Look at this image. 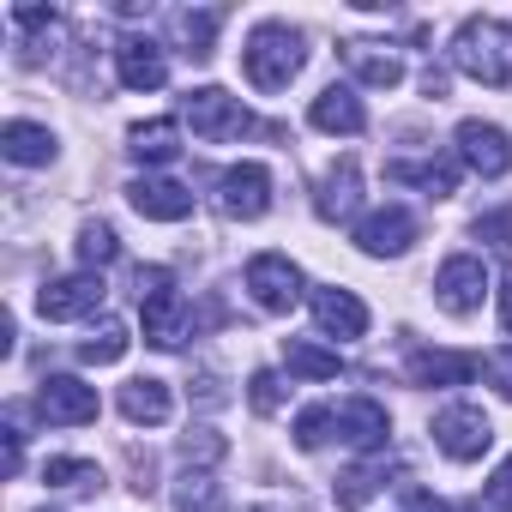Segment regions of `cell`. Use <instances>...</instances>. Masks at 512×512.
<instances>
[{
  "instance_id": "24",
  "label": "cell",
  "mask_w": 512,
  "mask_h": 512,
  "mask_svg": "<svg viewBox=\"0 0 512 512\" xmlns=\"http://www.w3.org/2000/svg\"><path fill=\"white\" fill-rule=\"evenodd\" d=\"M181 151V127L175 121H139L133 127V157L139 163H169Z\"/></svg>"
},
{
  "instance_id": "17",
  "label": "cell",
  "mask_w": 512,
  "mask_h": 512,
  "mask_svg": "<svg viewBox=\"0 0 512 512\" xmlns=\"http://www.w3.org/2000/svg\"><path fill=\"white\" fill-rule=\"evenodd\" d=\"M356 199H362V169H356V157H344V163H332V169H326L314 211H320L326 223H344V217L356 211Z\"/></svg>"
},
{
  "instance_id": "27",
  "label": "cell",
  "mask_w": 512,
  "mask_h": 512,
  "mask_svg": "<svg viewBox=\"0 0 512 512\" xmlns=\"http://www.w3.org/2000/svg\"><path fill=\"white\" fill-rule=\"evenodd\" d=\"M43 482H55V488H103V470L91 458H49Z\"/></svg>"
},
{
  "instance_id": "37",
  "label": "cell",
  "mask_w": 512,
  "mask_h": 512,
  "mask_svg": "<svg viewBox=\"0 0 512 512\" xmlns=\"http://www.w3.org/2000/svg\"><path fill=\"white\" fill-rule=\"evenodd\" d=\"M13 25H55V7H13Z\"/></svg>"
},
{
  "instance_id": "4",
  "label": "cell",
  "mask_w": 512,
  "mask_h": 512,
  "mask_svg": "<svg viewBox=\"0 0 512 512\" xmlns=\"http://www.w3.org/2000/svg\"><path fill=\"white\" fill-rule=\"evenodd\" d=\"M434 440H440V452H446V458L470 464V458H482V452L494 446V422H488L476 404H452V410H440V416H434Z\"/></svg>"
},
{
  "instance_id": "14",
  "label": "cell",
  "mask_w": 512,
  "mask_h": 512,
  "mask_svg": "<svg viewBox=\"0 0 512 512\" xmlns=\"http://www.w3.org/2000/svg\"><path fill=\"white\" fill-rule=\"evenodd\" d=\"M476 374H482V356H464V350H416L410 356L416 386H470Z\"/></svg>"
},
{
  "instance_id": "32",
  "label": "cell",
  "mask_w": 512,
  "mask_h": 512,
  "mask_svg": "<svg viewBox=\"0 0 512 512\" xmlns=\"http://www.w3.org/2000/svg\"><path fill=\"white\" fill-rule=\"evenodd\" d=\"M326 428H332V410H326V404L302 410V416H296V446H302V452H320V446H326Z\"/></svg>"
},
{
  "instance_id": "22",
  "label": "cell",
  "mask_w": 512,
  "mask_h": 512,
  "mask_svg": "<svg viewBox=\"0 0 512 512\" xmlns=\"http://www.w3.org/2000/svg\"><path fill=\"white\" fill-rule=\"evenodd\" d=\"M284 368L302 380H338V350H320L314 338H284Z\"/></svg>"
},
{
  "instance_id": "30",
  "label": "cell",
  "mask_w": 512,
  "mask_h": 512,
  "mask_svg": "<svg viewBox=\"0 0 512 512\" xmlns=\"http://www.w3.org/2000/svg\"><path fill=\"white\" fill-rule=\"evenodd\" d=\"M380 476H386V470H344V476H338V488H332V494H338V506H344V512L368 506V500H374V488H380Z\"/></svg>"
},
{
  "instance_id": "16",
  "label": "cell",
  "mask_w": 512,
  "mask_h": 512,
  "mask_svg": "<svg viewBox=\"0 0 512 512\" xmlns=\"http://www.w3.org/2000/svg\"><path fill=\"white\" fill-rule=\"evenodd\" d=\"M308 121H314L320 133H362V127H368V115H362V97H356L350 85H326V91L314 97Z\"/></svg>"
},
{
  "instance_id": "1",
  "label": "cell",
  "mask_w": 512,
  "mask_h": 512,
  "mask_svg": "<svg viewBox=\"0 0 512 512\" xmlns=\"http://www.w3.org/2000/svg\"><path fill=\"white\" fill-rule=\"evenodd\" d=\"M241 67H247V85L253 91H284L302 73V37L290 25H278V19L253 25V37L241 49Z\"/></svg>"
},
{
  "instance_id": "15",
  "label": "cell",
  "mask_w": 512,
  "mask_h": 512,
  "mask_svg": "<svg viewBox=\"0 0 512 512\" xmlns=\"http://www.w3.org/2000/svg\"><path fill=\"white\" fill-rule=\"evenodd\" d=\"M332 428H338V440H350V446H362V452L386 446V410H380L374 398H350V404H338V410H332Z\"/></svg>"
},
{
  "instance_id": "8",
  "label": "cell",
  "mask_w": 512,
  "mask_h": 512,
  "mask_svg": "<svg viewBox=\"0 0 512 512\" xmlns=\"http://www.w3.org/2000/svg\"><path fill=\"white\" fill-rule=\"evenodd\" d=\"M97 308H103V278H91V272L55 278V284L37 290V314H43V320H85V314H97Z\"/></svg>"
},
{
  "instance_id": "23",
  "label": "cell",
  "mask_w": 512,
  "mask_h": 512,
  "mask_svg": "<svg viewBox=\"0 0 512 512\" xmlns=\"http://www.w3.org/2000/svg\"><path fill=\"white\" fill-rule=\"evenodd\" d=\"M0 151H7L13 163H49V157H55V139H49V127L7 121V133H0Z\"/></svg>"
},
{
  "instance_id": "18",
  "label": "cell",
  "mask_w": 512,
  "mask_h": 512,
  "mask_svg": "<svg viewBox=\"0 0 512 512\" xmlns=\"http://www.w3.org/2000/svg\"><path fill=\"white\" fill-rule=\"evenodd\" d=\"M314 320H320V332H332V338H362L368 332V308L350 296V290H314Z\"/></svg>"
},
{
  "instance_id": "28",
  "label": "cell",
  "mask_w": 512,
  "mask_h": 512,
  "mask_svg": "<svg viewBox=\"0 0 512 512\" xmlns=\"http://www.w3.org/2000/svg\"><path fill=\"white\" fill-rule=\"evenodd\" d=\"M115 253H121V241H115L109 223H85L79 229V260L85 266H115Z\"/></svg>"
},
{
  "instance_id": "12",
  "label": "cell",
  "mask_w": 512,
  "mask_h": 512,
  "mask_svg": "<svg viewBox=\"0 0 512 512\" xmlns=\"http://www.w3.org/2000/svg\"><path fill=\"white\" fill-rule=\"evenodd\" d=\"M127 199H133V211L151 217V223H181V217L193 211V193H187L181 181H163V175H139V181L127 187Z\"/></svg>"
},
{
  "instance_id": "9",
  "label": "cell",
  "mask_w": 512,
  "mask_h": 512,
  "mask_svg": "<svg viewBox=\"0 0 512 512\" xmlns=\"http://www.w3.org/2000/svg\"><path fill=\"white\" fill-rule=\"evenodd\" d=\"M37 410L49 416V422H61V428H79V422H97V386H85V380H73V374H55V380H43V392H37Z\"/></svg>"
},
{
  "instance_id": "7",
  "label": "cell",
  "mask_w": 512,
  "mask_h": 512,
  "mask_svg": "<svg viewBox=\"0 0 512 512\" xmlns=\"http://www.w3.org/2000/svg\"><path fill=\"white\" fill-rule=\"evenodd\" d=\"M187 121H193V133L199 139H235V133H247V109H241V97H229V91H217V85H205V91H187Z\"/></svg>"
},
{
  "instance_id": "3",
  "label": "cell",
  "mask_w": 512,
  "mask_h": 512,
  "mask_svg": "<svg viewBox=\"0 0 512 512\" xmlns=\"http://www.w3.org/2000/svg\"><path fill=\"white\" fill-rule=\"evenodd\" d=\"M217 211L235 217V223L266 217V211H272V169H266V163H235V169H223V181H217Z\"/></svg>"
},
{
  "instance_id": "2",
  "label": "cell",
  "mask_w": 512,
  "mask_h": 512,
  "mask_svg": "<svg viewBox=\"0 0 512 512\" xmlns=\"http://www.w3.org/2000/svg\"><path fill=\"white\" fill-rule=\"evenodd\" d=\"M452 61L482 85H512V25L500 19H464L452 37Z\"/></svg>"
},
{
  "instance_id": "26",
  "label": "cell",
  "mask_w": 512,
  "mask_h": 512,
  "mask_svg": "<svg viewBox=\"0 0 512 512\" xmlns=\"http://www.w3.org/2000/svg\"><path fill=\"white\" fill-rule=\"evenodd\" d=\"M175 512H223V488L205 470H187L175 482Z\"/></svg>"
},
{
  "instance_id": "38",
  "label": "cell",
  "mask_w": 512,
  "mask_h": 512,
  "mask_svg": "<svg viewBox=\"0 0 512 512\" xmlns=\"http://www.w3.org/2000/svg\"><path fill=\"white\" fill-rule=\"evenodd\" d=\"M43 512H49V506H43Z\"/></svg>"
},
{
  "instance_id": "6",
  "label": "cell",
  "mask_w": 512,
  "mask_h": 512,
  "mask_svg": "<svg viewBox=\"0 0 512 512\" xmlns=\"http://www.w3.org/2000/svg\"><path fill=\"white\" fill-rule=\"evenodd\" d=\"M434 296H440V308L446 314H476L482 308V296H488V266L482 260H470V253H452V260L440 266V278H434Z\"/></svg>"
},
{
  "instance_id": "33",
  "label": "cell",
  "mask_w": 512,
  "mask_h": 512,
  "mask_svg": "<svg viewBox=\"0 0 512 512\" xmlns=\"http://www.w3.org/2000/svg\"><path fill=\"white\" fill-rule=\"evenodd\" d=\"M229 446H223V434H211V428H193V434H181V458L187 464H217Z\"/></svg>"
},
{
  "instance_id": "10",
  "label": "cell",
  "mask_w": 512,
  "mask_h": 512,
  "mask_svg": "<svg viewBox=\"0 0 512 512\" xmlns=\"http://www.w3.org/2000/svg\"><path fill=\"white\" fill-rule=\"evenodd\" d=\"M410 241H416V217H410L404 205H380V211H368V217L356 223V247L374 253V260H386V253H404Z\"/></svg>"
},
{
  "instance_id": "34",
  "label": "cell",
  "mask_w": 512,
  "mask_h": 512,
  "mask_svg": "<svg viewBox=\"0 0 512 512\" xmlns=\"http://www.w3.org/2000/svg\"><path fill=\"white\" fill-rule=\"evenodd\" d=\"M476 235H482V241H512V205H506V211L476 217Z\"/></svg>"
},
{
  "instance_id": "35",
  "label": "cell",
  "mask_w": 512,
  "mask_h": 512,
  "mask_svg": "<svg viewBox=\"0 0 512 512\" xmlns=\"http://www.w3.org/2000/svg\"><path fill=\"white\" fill-rule=\"evenodd\" d=\"M488 374H494V386H500V398H512V344H500L488 362H482Z\"/></svg>"
},
{
  "instance_id": "29",
  "label": "cell",
  "mask_w": 512,
  "mask_h": 512,
  "mask_svg": "<svg viewBox=\"0 0 512 512\" xmlns=\"http://www.w3.org/2000/svg\"><path fill=\"white\" fill-rule=\"evenodd\" d=\"M175 31H181L187 55H193V61H205V55H211V37H217V13H181V19H175Z\"/></svg>"
},
{
  "instance_id": "36",
  "label": "cell",
  "mask_w": 512,
  "mask_h": 512,
  "mask_svg": "<svg viewBox=\"0 0 512 512\" xmlns=\"http://www.w3.org/2000/svg\"><path fill=\"white\" fill-rule=\"evenodd\" d=\"M488 506H500V512H512V458L494 470V482H488Z\"/></svg>"
},
{
  "instance_id": "5",
  "label": "cell",
  "mask_w": 512,
  "mask_h": 512,
  "mask_svg": "<svg viewBox=\"0 0 512 512\" xmlns=\"http://www.w3.org/2000/svg\"><path fill=\"white\" fill-rule=\"evenodd\" d=\"M247 290L266 314H290L302 302V272L284 260V253H260V260H247Z\"/></svg>"
},
{
  "instance_id": "20",
  "label": "cell",
  "mask_w": 512,
  "mask_h": 512,
  "mask_svg": "<svg viewBox=\"0 0 512 512\" xmlns=\"http://www.w3.org/2000/svg\"><path fill=\"white\" fill-rule=\"evenodd\" d=\"M344 61L356 67L362 85H380V91H392V85L404 79V61H398L386 43H344Z\"/></svg>"
},
{
  "instance_id": "25",
  "label": "cell",
  "mask_w": 512,
  "mask_h": 512,
  "mask_svg": "<svg viewBox=\"0 0 512 512\" xmlns=\"http://www.w3.org/2000/svg\"><path fill=\"white\" fill-rule=\"evenodd\" d=\"M121 356H127V326H121V320L91 326V338L79 344V362H91V368H109V362H121Z\"/></svg>"
},
{
  "instance_id": "21",
  "label": "cell",
  "mask_w": 512,
  "mask_h": 512,
  "mask_svg": "<svg viewBox=\"0 0 512 512\" xmlns=\"http://www.w3.org/2000/svg\"><path fill=\"white\" fill-rule=\"evenodd\" d=\"M386 175H392V181H410V187H428L434 199L458 193V163H452V157H428V163H392Z\"/></svg>"
},
{
  "instance_id": "11",
  "label": "cell",
  "mask_w": 512,
  "mask_h": 512,
  "mask_svg": "<svg viewBox=\"0 0 512 512\" xmlns=\"http://www.w3.org/2000/svg\"><path fill=\"white\" fill-rule=\"evenodd\" d=\"M458 151H464V163L476 169V175H506L512 169V145H506V133L494 127V121H458Z\"/></svg>"
},
{
  "instance_id": "13",
  "label": "cell",
  "mask_w": 512,
  "mask_h": 512,
  "mask_svg": "<svg viewBox=\"0 0 512 512\" xmlns=\"http://www.w3.org/2000/svg\"><path fill=\"white\" fill-rule=\"evenodd\" d=\"M115 73H121L127 91H157V85L169 79L163 49H157L151 37H121V49H115Z\"/></svg>"
},
{
  "instance_id": "31",
  "label": "cell",
  "mask_w": 512,
  "mask_h": 512,
  "mask_svg": "<svg viewBox=\"0 0 512 512\" xmlns=\"http://www.w3.org/2000/svg\"><path fill=\"white\" fill-rule=\"evenodd\" d=\"M247 404H253V410H260V416H272V410L284 404V380H278L272 368H260V374H253V380H247Z\"/></svg>"
},
{
  "instance_id": "19",
  "label": "cell",
  "mask_w": 512,
  "mask_h": 512,
  "mask_svg": "<svg viewBox=\"0 0 512 512\" xmlns=\"http://www.w3.org/2000/svg\"><path fill=\"white\" fill-rule=\"evenodd\" d=\"M169 410H175V404H169V386H163V380L145 374V380H127V386H121V416H127L133 428H139V422L157 428V422H169Z\"/></svg>"
}]
</instances>
